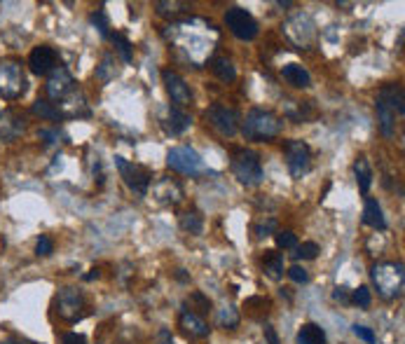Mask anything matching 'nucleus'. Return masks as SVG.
Segmentation results:
<instances>
[{
	"mask_svg": "<svg viewBox=\"0 0 405 344\" xmlns=\"http://www.w3.org/2000/svg\"><path fill=\"white\" fill-rule=\"evenodd\" d=\"M370 277H373V284L377 288V293L382 295L384 300H396L403 295V286H405V272H403V263H377L370 270Z\"/></svg>",
	"mask_w": 405,
	"mask_h": 344,
	"instance_id": "obj_1",
	"label": "nucleus"
},
{
	"mask_svg": "<svg viewBox=\"0 0 405 344\" xmlns=\"http://www.w3.org/2000/svg\"><path fill=\"white\" fill-rule=\"evenodd\" d=\"M281 129H284L281 117H277L274 112L260 110V108L248 110V115L241 124L244 136L248 140H272L281 133Z\"/></svg>",
	"mask_w": 405,
	"mask_h": 344,
	"instance_id": "obj_2",
	"label": "nucleus"
},
{
	"mask_svg": "<svg viewBox=\"0 0 405 344\" xmlns=\"http://www.w3.org/2000/svg\"><path fill=\"white\" fill-rule=\"evenodd\" d=\"M232 173H234V178L246 187L260 185L265 178L260 154L253 150H237L232 154Z\"/></svg>",
	"mask_w": 405,
	"mask_h": 344,
	"instance_id": "obj_3",
	"label": "nucleus"
},
{
	"mask_svg": "<svg viewBox=\"0 0 405 344\" xmlns=\"http://www.w3.org/2000/svg\"><path fill=\"white\" fill-rule=\"evenodd\" d=\"M26 94V73L24 66L15 59L0 61V96L5 101H17Z\"/></svg>",
	"mask_w": 405,
	"mask_h": 344,
	"instance_id": "obj_4",
	"label": "nucleus"
},
{
	"mask_svg": "<svg viewBox=\"0 0 405 344\" xmlns=\"http://www.w3.org/2000/svg\"><path fill=\"white\" fill-rule=\"evenodd\" d=\"M166 164H169L173 171L187 173V176H197V173L206 171V166H204V161H201V157L192 150V147H187V145L171 147V150L166 152Z\"/></svg>",
	"mask_w": 405,
	"mask_h": 344,
	"instance_id": "obj_5",
	"label": "nucleus"
},
{
	"mask_svg": "<svg viewBox=\"0 0 405 344\" xmlns=\"http://www.w3.org/2000/svg\"><path fill=\"white\" fill-rule=\"evenodd\" d=\"M115 164L120 168V176L127 183V187L131 192H136L138 197H145L150 190V180H152V173L148 171L145 166H138V164H131L124 157H115Z\"/></svg>",
	"mask_w": 405,
	"mask_h": 344,
	"instance_id": "obj_6",
	"label": "nucleus"
},
{
	"mask_svg": "<svg viewBox=\"0 0 405 344\" xmlns=\"http://www.w3.org/2000/svg\"><path fill=\"white\" fill-rule=\"evenodd\" d=\"M284 152H286V164H288V171L293 178H303V176L310 171L312 166V152H310V145L305 140H286L284 145Z\"/></svg>",
	"mask_w": 405,
	"mask_h": 344,
	"instance_id": "obj_7",
	"label": "nucleus"
},
{
	"mask_svg": "<svg viewBox=\"0 0 405 344\" xmlns=\"http://www.w3.org/2000/svg\"><path fill=\"white\" fill-rule=\"evenodd\" d=\"M85 309H87V302H85V295H82L78 288H61L59 295H57V312L61 319L66 321H80L85 316Z\"/></svg>",
	"mask_w": 405,
	"mask_h": 344,
	"instance_id": "obj_8",
	"label": "nucleus"
},
{
	"mask_svg": "<svg viewBox=\"0 0 405 344\" xmlns=\"http://www.w3.org/2000/svg\"><path fill=\"white\" fill-rule=\"evenodd\" d=\"M284 33L288 35V40L293 45H298L300 49L310 47L314 40H317V26H314V21L307 17V14H296V17H291L288 21L284 24Z\"/></svg>",
	"mask_w": 405,
	"mask_h": 344,
	"instance_id": "obj_9",
	"label": "nucleus"
},
{
	"mask_svg": "<svg viewBox=\"0 0 405 344\" xmlns=\"http://www.w3.org/2000/svg\"><path fill=\"white\" fill-rule=\"evenodd\" d=\"M225 24L230 28V33L234 35V38L239 40H253L258 35V21L251 17L246 10H241V7H227L225 12Z\"/></svg>",
	"mask_w": 405,
	"mask_h": 344,
	"instance_id": "obj_10",
	"label": "nucleus"
},
{
	"mask_svg": "<svg viewBox=\"0 0 405 344\" xmlns=\"http://www.w3.org/2000/svg\"><path fill=\"white\" fill-rule=\"evenodd\" d=\"M206 119H208V124H211L213 129L220 133V136H234L237 129H239V119H237V112L232 108H227V105H223V103L208 105Z\"/></svg>",
	"mask_w": 405,
	"mask_h": 344,
	"instance_id": "obj_11",
	"label": "nucleus"
},
{
	"mask_svg": "<svg viewBox=\"0 0 405 344\" xmlns=\"http://www.w3.org/2000/svg\"><path fill=\"white\" fill-rule=\"evenodd\" d=\"M45 87H47V96H50V101H64V98L73 91L75 82H73V75L68 73L66 66H57L50 75H47Z\"/></svg>",
	"mask_w": 405,
	"mask_h": 344,
	"instance_id": "obj_12",
	"label": "nucleus"
},
{
	"mask_svg": "<svg viewBox=\"0 0 405 344\" xmlns=\"http://www.w3.org/2000/svg\"><path fill=\"white\" fill-rule=\"evenodd\" d=\"M162 82L166 87V94H169L171 101L176 103V108H183V105L192 101L190 87H187V82L176 73V70H171V68L162 70Z\"/></svg>",
	"mask_w": 405,
	"mask_h": 344,
	"instance_id": "obj_13",
	"label": "nucleus"
},
{
	"mask_svg": "<svg viewBox=\"0 0 405 344\" xmlns=\"http://www.w3.org/2000/svg\"><path fill=\"white\" fill-rule=\"evenodd\" d=\"M57 63H59V54H57V49L50 45H40L29 54L31 73H36V75H50L52 70L57 68Z\"/></svg>",
	"mask_w": 405,
	"mask_h": 344,
	"instance_id": "obj_14",
	"label": "nucleus"
},
{
	"mask_svg": "<svg viewBox=\"0 0 405 344\" xmlns=\"http://www.w3.org/2000/svg\"><path fill=\"white\" fill-rule=\"evenodd\" d=\"M26 131V119L15 110H0V143L19 138Z\"/></svg>",
	"mask_w": 405,
	"mask_h": 344,
	"instance_id": "obj_15",
	"label": "nucleus"
},
{
	"mask_svg": "<svg viewBox=\"0 0 405 344\" xmlns=\"http://www.w3.org/2000/svg\"><path fill=\"white\" fill-rule=\"evenodd\" d=\"M152 197H155L157 204H178L183 199V187H180L178 180L162 176V178L152 183Z\"/></svg>",
	"mask_w": 405,
	"mask_h": 344,
	"instance_id": "obj_16",
	"label": "nucleus"
},
{
	"mask_svg": "<svg viewBox=\"0 0 405 344\" xmlns=\"http://www.w3.org/2000/svg\"><path fill=\"white\" fill-rule=\"evenodd\" d=\"M375 108H377V124H380L382 136L394 138V133H396V110L391 108V103L382 94L377 96Z\"/></svg>",
	"mask_w": 405,
	"mask_h": 344,
	"instance_id": "obj_17",
	"label": "nucleus"
},
{
	"mask_svg": "<svg viewBox=\"0 0 405 344\" xmlns=\"http://www.w3.org/2000/svg\"><path fill=\"white\" fill-rule=\"evenodd\" d=\"M178 323H180V328H183L190 337H208V335H211V328H208V323L201 319L199 314H194L192 309H183V312H180Z\"/></svg>",
	"mask_w": 405,
	"mask_h": 344,
	"instance_id": "obj_18",
	"label": "nucleus"
},
{
	"mask_svg": "<svg viewBox=\"0 0 405 344\" xmlns=\"http://www.w3.org/2000/svg\"><path fill=\"white\" fill-rule=\"evenodd\" d=\"M190 124H192L190 115H187L183 108H176V105L169 110V117L162 122L164 131L171 133V136H180V133H185L187 129H190Z\"/></svg>",
	"mask_w": 405,
	"mask_h": 344,
	"instance_id": "obj_19",
	"label": "nucleus"
},
{
	"mask_svg": "<svg viewBox=\"0 0 405 344\" xmlns=\"http://www.w3.org/2000/svg\"><path fill=\"white\" fill-rule=\"evenodd\" d=\"M61 119L64 117H87L89 115V108H87V101L82 94H68L64 101H61Z\"/></svg>",
	"mask_w": 405,
	"mask_h": 344,
	"instance_id": "obj_20",
	"label": "nucleus"
},
{
	"mask_svg": "<svg viewBox=\"0 0 405 344\" xmlns=\"http://www.w3.org/2000/svg\"><path fill=\"white\" fill-rule=\"evenodd\" d=\"M284 80L293 84L296 89H307L312 84V75L307 73V68H303L300 63H288V66L281 68Z\"/></svg>",
	"mask_w": 405,
	"mask_h": 344,
	"instance_id": "obj_21",
	"label": "nucleus"
},
{
	"mask_svg": "<svg viewBox=\"0 0 405 344\" xmlns=\"http://www.w3.org/2000/svg\"><path fill=\"white\" fill-rule=\"evenodd\" d=\"M363 225L373 230H387V220H384V213H382V206L377 204V199H368L366 206H363Z\"/></svg>",
	"mask_w": 405,
	"mask_h": 344,
	"instance_id": "obj_22",
	"label": "nucleus"
},
{
	"mask_svg": "<svg viewBox=\"0 0 405 344\" xmlns=\"http://www.w3.org/2000/svg\"><path fill=\"white\" fill-rule=\"evenodd\" d=\"M263 272L270 279H281L284 277V256L277 251H267L263 256Z\"/></svg>",
	"mask_w": 405,
	"mask_h": 344,
	"instance_id": "obj_23",
	"label": "nucleus"
},
{
	"mask_svg": "<svg viewBox=\"0 0 405 344\" xmlns=\"http://www.w3.org/2000/svg\"><path fill=\"white\" fill-rule=\"evenodd\" d=\"M298 344H326V333L324 328L317 326V323H305L303 328L298 330Z\"/></svg>",
	"mask_w": 405,
	"mask_h": 344,
	"instance_id": "obj_24",
	"label": "nucleus"
},
{
	"mask_svg": "<svg viewBox=\"0 0 405 344\" xmlns=\"http://www.w3.org/2000/svg\"><path fill=\"white\" fill-rule=\"evenodd\" d=\"M211 70L220 82H234L237 80V68L227 56H215V59L211 61Z\"/></svg>",
	"mask_w": 405,
	"mask_h": 344,
	"instance_id": "obj_25",
	"label": "nucleus"
},
{
	"mask_svg": "<svg viewBox=\"0 0 405 344\" xmlns=\"http://www.w3.org/2000/svg\"><path fill=\"white\" fill-rule=\"evenodd\" d=\"M354 176H356V183H359L361 192H368L370 185H373V168H370L366 157H359L354 161Z\"/></svg>",
	"mask_w": 405,
	"mask_h": 344,
	"instance_id": "obj_26",
	"label": "nucleus"
},
{
	"mask_svg": "<svg viewBox=\"0 0 405 344\" xmlns=\"http://www.w3.org/2000/svg\"><path fill=\"white\" fill-rule=\"evenodd\" d=\"M178 225H180V230L187 232V234H201V230H204V220H201V216L197 211H185V213H180Z\"/></svg>",
	"mask_w": 405,
	"mask_h": 344,
	"instance_id": "obj_27",
	"label": "nucleus"
},
{
	"mask_svg": "<svg viewBox=\"0 0 405 344\" xmlns=\"http://www.w3.org/2000/svg\"><path fill=\"white\" fill-rule=\"evenodd\" d=\"M33 115L43 117V119H52V122H59L61 119V112H59V105L52 103L50 98H38L36 103H33Z\"/></svg>",
	"mask_w": 405,
	"mask_h": 344,
	"instance_id": "obj_28",
	"label": "nucleus"
},
{
	"mask_svg": "<svg viewBox=\"0 0 405 344\" xmlns=\"http://www.w3.org/2000/svg\"><path fill=\"white\" fill-rule=\"evenodd\" d=\"M239 321H241L239 309L232 307V305L223 307L220 312H218V323H220V328H225V330H234L237 326H239Z\"/></svg>",
	"mask_w": 405,
	"mask_h": 344,
	"instance_id": "obj_29",
	"label": "nucleus"
},
{
	"mask_svg": "<svg viewBox=\"0 0 405 344\" xmlns=\"http://www.w3.org/2000/svg\"><path fill=\"white\" fill-rule=\"evenodd\" d=\"M155 7H157V12L162 14V17H178V14H183V12H187V3H178V0H159V3H155Z\"/></svg>",
	"mask_w": 405,
	"mask_h": 344,
	"instance_id": "obj_30",
	"label": "nucleus"
},
{
	"mask_svg": "<svg viewBox=\"0 0 405 344\" xmlns=\"http://www.w3.org/2000/svg\"><path fill=\"white\" fill-rule=\"evenodd\" d=\"M110 40H113L117 54L122 56V61H124V63H131V59H134V52H131V42L124 38L122 33H113V35H110Z\"/></svg>",
	"mask_w": 405,
	"mask_h": 344,
	"instance_id": "obj_31",
	"label": "nucleus"
},
{
	"mask_svg": "<svg viewBox=\"0 0 405 344\" xmlns=\"http://www.w3.org/2000/svg\"><path fill=\"white\" fill-rule=\"evenodd\" d=\"M115 75H117V68H115L113 54H106V56H103V61H101V66L96 68V77H99L101 82H110Z\"/></svg>",
	"mask_w": 405,
	"mask_h": 344,
	"instance_id": "obj_32",
	"label": "nucleus"
},
{
	"mask_svg": "<svg viewBox=\"0 0 405 344\" xmlns=\"http://www.w3.org/2000/svg\"><path fill=\"white\" fill-rule=\"evenodd\" d=\"M296 258H303V260H314L319 256V244H314V242H305V244H300L296 246V253H293Z\"/></svg>",
	"mask_w": 405,
	"mask_h": 344,
	"instance_id": "obj_33",
	"label": "nucleus"
},
{
	"mask_svg": "<svg viewBox=\"0 0 405 344\" xmlns=\"http://www.w3.org/2000/svg\"><path fill=\"white\" fill-rule=\"evenodd\" d=\"M54 253V242L47 234H40L38 242H36V256L38 258H47Z\"/></svg>",
	"mask_w": 405,
	"mask_h": 344,
	"instance_id": "obj_34",
	"label": "nucleus"
},
{
	"mask_svg": "<svg viewBox=\"0 0 405 344\" xmlns=\"http://www.w3.org/2000/svg\"><path fill=\"white\" fill-rule=\"evenodd\" d=\"M352 300H354V305H359L361 309H368L370 302H373V295H370V291H368L366 286H359V288L354 291Z\"/></svg>",
	"mask_w": 405,
	"mask_h": 344,
	"instance_id": "obj_35",
	"label": "nucleus"
},
{
	"mask_svg": "<svg viewBox=\"0 0 405 344\" xmlns=\"http://www.w3.org/2000/svg\"><path fill=\"white\" fill-rule=\"evenodd\" d=\"M277 246H279V249H296V246H298V237L293 234L291 230L277 232Z\"/></svg>",
	"mask_w": 405,
	"mask_h": 344,
	"instance_id": "obj_36",
	"label": "nucleus"
},
{
	"mask_svg": "<svg viewBox=\"0 0 405 344\" xmlns=\"http://www.w3.org/2000/svg\"><path fill=\"white\" fill-rule=\"evenodd\" d=\"M277 227H279V225H277L274 218H267V220H263V223H258V225H255V234L260 237V239H265V237L274 234Z\"/></svg>",
	"mask_w": 405,
	"mask_h": 344,
	"instance_id": "obj_37",
	"label": "nucleus"
},
{
	"mask_svg": "<svg viewBox=\"0 0 405 344\" xmlns=\"http://www.w3.org/2000/svg\"><path fill=\"white\" fill-rule=\"evenodd\" d=\"M92 24L99 28V33L103 35V38H108V19H106V14H103L101 10H96L94 14H92Z\"/></svg>",
	"mask_w": 405,
	"mask_h": 344,
	"instance_id": "obj_38",
	"label": "nucleus"
},
{
	"mask_svg": "<svg viewBox=\"0 0 405 344\" xmlns=\"http://www.w3.org/2000/svg\"><path fill=\"white\" fill-rule=\"evenodd\" d=\"M354 335L359 337V340L368 342V344H377V337H375V333L368 326H359V323H356V326H354Z\"/></svg>",
	"mask_w": 405,
	"mask_h": 344,
	"instance_id": "obj_39",
	"label": "nucleus"
},
{
	"mask_svg": "<svg viewBox=\"0 0 405 344\" xmlns=\"http://www.w3.org/2000/svg\"><path fill=\"white\" fill-rule=\"evenodd\" d=\"M288 277H291V281H296V284H307V281H310V274H307L305 267H300V265H293V267H291Z\"/></svg>",
	"mask_w": 405,
	"mask_h": 344,
	"instance_id": "obj_40",
	"label": "nucleus"
},
{
	"mask_svg": "<svg viewBox=\"0 0 405 344\" xmlns=\"http://www.w3.org/2000/svg\"><path fill=\"white\" fill-rule=\"evenodd\" d=\"M190 305H197L199 312H208V309H211V300L204 298V295H201L199 291H194L190 295Z\"/></svg>",
	"mask_w": 405,
	"mask_h": 344,
	"instance_id": "obj_41",
	"label": "nucleus"
},
{
	"mask_svg": "<svg viewBox=\"0 0 405 344\" xmlns=\"http://www.w3.org/2000/svg\"><path fill=\"white\" fill-rule=\"evenodd\" d=\"M333 300H335V302H342V305H349V302H352L347 288H335V291H333Z\"/></svg>",
	"mask_w": 405,
	"mask_h": 344,
	"instance_id": "obj_42",
	"label": "nucleus"
},
{
	"mask_svg": "<svg viewBox=\"0 0 405 344\" xmlns=\"http://www.w3.org/2000/svg\"><path fill=\"white\" fill-rule=\"evenodd\" d=\"M155 344H176L173 342V337H171V330H166V328H159V333H157V340Z\"/></svg>",
	"mask_w": 405,
	"mask_h": 344,
	"instance_id": "obj_43",
	"label": "nucleus"
},
{
	"mask_svg": "<svg viewBox=\"0 0 405 344\" xmlns=\"http://www.w3.org/2000/svg\"><path fill=\"white\" fill-rule=\"evenodd\" d=\"M38 136L40 138H45V145H54L59 140V133L57 131H47V129H43V131H38Z\"/></svg>",
	"mask_w": 405,
	"mask_h": 344,
	"instance_id": "obj_44",
	"label": "nucleus"
},
{
	"mask_svg": "<svg viewBox=\"0 0 405 344\" xmlns=\"http://www.w3.org/2000/svg\"><path fill=\"white\" fill-rule=\"evenodd\" d=\"M263 333H265V340H267V344H281V342H279V335H277V330L272 328V326H265V330H263Z\"/></svg>",
	"mask_w": 405,
	"mask_h": 344,
	"instance_id": "obj_45",
	"label": "nucleus"
},
{
	"mask_svg": "<svg viewBox=\"0 0 405 344\" xmlns=\"http://www.w3.org/2000/svg\"><path fill=\"white\" fill-rule=\"evenodd\" d=\"M61 344H87V340L82 335H78V333H68Z\"/></svg>",
	"mask_w": 405,
	"mask_h": 344,
	"instance_id": "obj_46",
	"label": "nucleus"
},
{
	"mask_svg": "<svg viewBox=\"0 0 405 344\" xmlns=\"http://www.w3.org/2000/svg\"><path fill=\"white\" fill-rule=\"evenodd\" d=\"M176 279H178V281H183V284H185V281H190V277H187V274H185V270H176Z\"/></svg>",
	"mask_w": 405,
	"mask_h": 344,
	"instance_id": "obj_47",
	"label": "nucleus"
},
{
	"mask_svg": "<svg viewBox=\"0 0 405 344\" xmlns=\"http://www.w3.org/2000/svg\"><path fill=\"white\" fill-rule=\"evenodd\" d=\"M94 279H99V270H92L89 274H85V281H94Z\"/></svg>",
	"mask_w": 405,
	"mask_h": 344,
	"instance_id": "obj_48",
	"label": "nucleus"
}]
</instances>
